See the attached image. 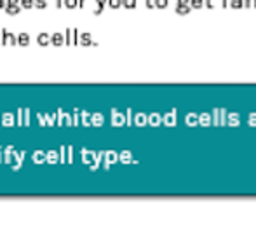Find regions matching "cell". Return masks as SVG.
<instances>
[{"label":"cell","instance_id":"6da1fadb","mask_svg":"<svg viewBox=\"0 0 256 244\" xmlns=\"http://www.w3.org/2000/svg\"><path fill=\"white\" fill-rule=\"evenodd\" d=\"M190 9H192L190 6H180V4H176V12L178 14H188Z\"/></svg>","mask_w":256,"mask_h":244},{"label":"cell","instance_id":"7a4b0ae2","mask_svg":"<svg viewBox=\"0 0 256 244\" xmlns=\"http://www.w3.org/2000/svg\"><path fill=\"white\" fill-rule=\"evenodd\" d=\"M244 6V0H228V7L232 9H240Z\"/></svg>","mask_w":256,"mask_h":244},{"label":"cell","instance_id":"3957f363","mask_svg":"<svg viewBox=\"0 0 256 244\" xmlns=\"http://www.w3.org/2000/svg\"><path fill=\"white\" fill-rule=\"evenodd\" d=\"M204 6V0H190V7L194 9H200Z\"/></svg>","mask_w":256,"mask_h":244},{"label":"cell","instance_id":"277c9868","mask_svg":"<svg viewBox=\"0 0 256 244\" xmlns=\"http://www.w3.org/2000/svg\"><path fill=\"white\" fill-rule=\"evenodd\" d=\"M154 7H160V9H164V7H168V0H154Z\"/></svg>","mask_w":256,"mask_h":244},{"label":"cell","instance_id":"5b68a950","mask_svg":"<svg viewBox=\"0 0 256 244\" xmlns=\"http://www.w3.org/2000/svg\"><path fill=\"white\" fill-rule=\"evenodd\" d=\"M126 7H136V0H120Z\"/></svg>","mask_w":256,"mask_h":244},{"label":"cell","instance_id":"8992f818","mask_svg":"<svg viewBox=\"0 0 256 244\" xmlns=\"http://www.w3.org/2000/svg\"><path fill=\"white\" fill-rule=\"evenodd\" d=\"M244 6H246V7H256V0H244Z\"/></svg>","mask_w":256,"mask_h":244},{"label":"cell","instance_id":"52a82bcc","mask_svg":"<svg viewBox=\"0 0 256 244\" xmlns=\"http://www.w3.org/2000/svg\"><path fill=\"white\" fill-rule=\"evenodd\" d=\"M37 2V7H46L48 6V0H35Z\"/></svg>","mask_w":256,"mask_h":244},{"label":"cell","instance_id":"ba28073f","mask_svg":"<svg viewBox=\"0 0 256 244\" xmlns=\"http://www.w3.org/2000/svg\"><path fill=\"white\" fill-rule=\"evenodd\" d=\"M120 6V0H110V7H118Z\"/></svg>","mask_w":256,"mask_h":244},{"label":"cell","instance_id":"9c48e42d","mask_svg":"<svg viewBox=\"0 0 256 244\" xmlns=\"http://www.w3.org/2000/svg\"><path fill=\"white\" fill-rule=\"evenodd\" d=\"M23 6L24 7H32V6H34V0H23Z\"/></svg>","mask_w":256,"mask_h":244},{"label":"cell","instance_id":"30bf717a","mask_svg":"<svg viewBox=\"0 0 256 244\" xmlns=\"http://www.w3.org/2000/svg\"><path fill=\"white\" fill-rule=\"evenodd\" d=\"M206 2V7H209V9H212L214 7V4H212V0H204Z\"/></svg>","mask_w":256,"mask_h":244},{"label":"cell","instance_id":"8fae6325","mask_svg":"<svg viewBox=\"0 0 256 244\" xmlns=\"http://www.w3.org/2000/svg\"><path fill=\"white\" fill-rule=\"evenodd\" d=\"M75 2H77V0H66V6L68 7H75V6H77Z\"/></svg>","mask_w":256,"mask_h":244},{"label":"cell","instance_id":"7c38bea8","mask_svg":"<svg viewBox=\"0 0 256 244\" xmlns=\"http://www.w3.org/2000/svg\"><path fill=\"white\" fill-rule=\"evenodd\" d=\"M180 6H190V0H178Z\"/></svg>","mask_w":256,"mask_h":244},{"label":"cell","instance_id":"4fadbf2b","mask_svg":"<svg viewBox=\"0 0 256 244\" xmlns=\"http://www.w3.org/2000/svg\"><path fill=\"white\" fill-rule=\"evenodd\" d=\"M146 7H154V0H146Z\"/></svg>","mask_w":256,"mask_h":244},{"label":"cell","instance_id":"5bb4252c","mask_svg":"<svg viewBox=\"0 0 256 244\" xmlns=\"http://www.w3.org/2000/svg\"><path fill=\"white\" fill-rule=\"evenodd\" d=\"M222 6L223 7H228V0H222Z\"/></svg>","mask_w":256,"mask_h":244},{"label":"cell","instance_id":"9a60e30c","mask_svg":"<svg viewBox=\"0 0 256 244\" xmlns=\"http://www.w3.org/2000/svg\"><path fill=\"white\" fill-rule=\"evenodd\" d=\"M0 7H4V0H0Z\"/></svg>","mask_w":256,"mask_h":244}]
</instances>
